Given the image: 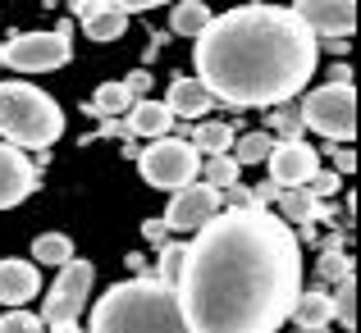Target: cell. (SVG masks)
<instances>
[{
    "label": "cell",
    "mask_w": 361,
    "mask_h": 333,
    "mask_svg": "<svg viewBox=\"0 0 361 333\" xmlns=\"http://www.w3.org/2000/svg\"><path fill=\"white\" fill-rule=\"evenodd\" d=\"M334 165L343 169V174H353V165H357V160H353V151H338V146H334Z\"/></svg>",
    "instance_id": "31"
},
{
    "label": "cell",
    "mask_w": 361,
    "mask_h": 333,
    "mask_svg": "<svg viewBox=\"0 0 361 333\" xmlns=\"http://www.w3.org/2000/svg\"><path fill=\"white\" fill-rule=\"evenodd\" d=\"M0 333H46L42 320L27 315V310H9V315H0Z\"/></svg>",
    "instance_id": "26"
},
{
    "label": "cell",
    "mask_w": 361,
    "mask_h": 333,
    "mask_svg": "<svg viewBox=\"0 0 361 333\" xmlns=\"http://www.w3.org/2000/svg\"><path fill=\"white\" fill-rule=\"evenodd\" d=\"M202 174H206V187H211V192H229V187H238L243 169L233 165V156H211L202 165Z\"/></svg>",
    "instance_id": "23"
},
{
    "label": "cell",
    "mask_w": 361,
    "mask_h": 333,
    "mask_svg": "<svg viewBox=\"0 0 361 333\" xmlns=\"http://www.w3.org/2000/svg\"><path fill=\"white\" fill-rule=\"evenodd\" d=\"M160 106L174 114V119H206V114L215 110V101H211V92H206L197 78H174Z\"/></svg>",
    "instance_id": "14"
},
{
    "label": "cell",
    "mask_w": 361,
    "mask_h": 333,
    "mask_svg": "<svg viewBox=\"0 0 361 333\" xmlns=\"http://www.w3.org/2000/svg\"><path fill=\"white\" fill-rule=\"evenodd\" d=\"M133 110V96L123 82H101L97 96H92V114L97 119H110V114H128Z\"/></svg>",
    "instance_id": "22"
},
{
    "label": "cell",
    "mask_w": 361,
    "mask_h": 333,
    "mask_svg": "<svg viewBox=\"0 0 361 333\" xmlns=\"http://www.w3.org/2000/svg\"><path fill=\"white\" fill-rule=\"evenodd\" d=\"M92 279H97V270H92V260H82V256H73L69 265L60 270V279L51 283V292H46V306H42V329H55V325H78L82 306H87V292H92Z\"/></svg>",
    "instance_id": "8"
},
{
    "label": "cell",
    "mask_w": 361,
    "mask_h": 333,
    "mask_svg": "<svg viewBox=\"0 0 361 333\" xmlns=\"http://www.w3.org/2000/svg\"><path fill=\"white\" fill-rule=\"evenodd\" d=\"M197 73L211 101L229 106H283L311 82L320 42L283 5H238L215 14L192 42Z\"/></svg>",
    "instance_id": "2"
},
{
    "label": "cell",
    "mask_w": 361,
    "mask_h": 333,
    "mask_svg": "<svg viewBox=\"0 0 361 333\" xmlns=\"http://www.w3.org/2000/svg\"><path fill=\"white\" fill-rule=\"evenodd\" d=\"M270 183L279 187V192H298V187H307L311 178L320 174V160H316V146H307V142H279L274 137V151H270Z\"/></svg>",
    "instance_id": "9"
},
{
    "label": "cell",
    "mask_w": 361,
    "mask_h": 333,
    "mask_svg": "<svg viewBox=\"0 0 361 333\" xmlns=\"http://www.w3.org/2000/svg\"><path fill=\"white\" fill-rule=\"evenodd\" d=\"M293 320H298V329H325L329 320H334V297L329 292H302L298 306H293Z\"/></svg>",
    "instance_id": "17"
},
{
    "label": "cell",
    "mask_w": 361,
    "mask_h": 333,
    "mask_svg": "<svg viewBox=\"0 0 361 333\" xmlns=\"http://www.w3.org/2000/svg\"><path fill=\"white\" fill-rule=\"evenodd\" d=\"M64 132V110L32 82H0V137L9 146L46 151Z\"/></svg>",
    "instance_id": "4"
},
{
    "label": "cell",
    "mask_w": 361,
    "mask_h": 333,
    "mask_svg": "<svg viewBox=\"0 0 361 333\" xmlns=\"http://www.w3.org/2000/svg\"><path fill=\"white\" fill-rule=\"evenodd\" d=\"M42 292V274L32 260H0V306L23 310Z\"/></svg>",
    "instance_id": "13"
},
{
    "label": "cell",
    "mask_w": 361,
    "mask_h": 333,
    "mask_svg": "<svg viewBox=\"0 0 361 333\" xmlns=\"http://www.w3.org/2000/svg\"><path fill=\"white\" fill-rule=\"evenodd\" d=\"M220 211H224V196L211 192L206 183H192V187H183V192H174V201H169V211H165L160 224L174 228V233H197V228H206Z\"/></svg>",
    "instance_id": "10"
},
{
    "label": "cell",
    "mask_w": 361,
    "mask_h": 333,
    "mask_svg": "<svg viewBox=\"0 0 361 333\" xmlns=\"http://www.w3.org/2000/svg\"><path fill=\"white\" fill-rule=\"evenodd\" d=\"M307 192L316 196V201H320V196H334V192H338V174H316V178L307 183Z\"/></svg>",
    "instance_id": "28"
},
{
    "label": "cell",
    "mask_w": 361,
    "mask_h": 333,
    "mask_svg": "<svg viewBox=\"0 0 361 333\" xmlns=\"http://www.w3.org/2000/svg\"><path fill=\"white\" fill-rule=\"evenodd\" d=\"M293 14H298L302 27H311L316 42L320 37L343 42V37H353V27H357V5L353 0H298Z\"/></svg>",
    "instance_id": "11"
},
{
    "label": "cell",
    "mask_w": 361,
    "mask_h": 333,
    "mask_svg": "<svg viewBox=\"0 0 361 333\" xmlns=\"http://www.w3.org/2000/svg\"><path fill=\"white\" fill-rule=\"evenodd\" d=\"M274 151V132H243L238 142H233V165H265Z\"/></svg>",
    "instance_id": "21"
},
{
    "label": "cell",
    "mask_w": 361,
    "mask_h": 333,
    "mask_svg": "<svg viewBox=\"0 0 361 333\" xmlns=\"http://www.w3.org/2000/svg\"><path fill=\"white\" fill-rule=\"evenodd\" d=\"M142 233H147V237H156V242H160V237H165V224H156V220H151L147 228H142Z\"/></svg>",
    "instance_id": "32"
},
{
    "label": "cell",
    "mask_w": 361,
    "mask_h": 333,
    "mask_svg": "<svg viewBox=\"0 0 361 333\" xmlns=\"http://www.w3.org/2000/svg\"><path fill=\"white\" fill-rule=\"evenodd\" d=\"M169 128H174V114L160 106V101H133V110H128V132L160 142V137H169Z\"/></svg>",
    "instance_id": "15"
},
{
    "label": "cell",
    "mask_w": 361,
    "mask_h": 333,
    "mask_svg": "<svg viewBox=\"0 0 361 333\" xmlns=\"http://www.w3.org/2000/svg\"><path fill=\"white\" fill-rule=\"evenodd\" d=\"M353 292H357V283H353V279H343V288H338V301H334V315L343 320L348 329L357 325V306H353Z\"/></svg>",
    "instance_id": "27"
},
{
    "label": "cell",
    "mask_w": 361,
    "mask_h": 333,
    "mask_svg": "<svg viewBox=\"0 0 361 333\" xmlns=\"http://www.w3.org/2000/svg\"><path fill=\"white\" fill-rule=\"evenodd\" d=\"M211 18H215V14L202 5V0H183V5H178L174 14H169V27H174L178 37H192V42H197V37H202L206 27H211Z\"/></svg>",
    "instance_id": "18"
},
{
    "label": "cell",
    "mask_w": 361,
    "mask_h": 333,
    "mask_svg": "<svg viewBox=\"0 0 361 333\" xmlns=\"http://www.w3.org/2000/svg\"><path fill=\"white\" fill-rule=\"evenodd\" d=\"M37 187V169L23 151H14L9 142H0V211L18 206Z\"/></svg>",
    "instance_id": "12"
},
{
    "label": "cell",
    "mask_w": 361,
    "mask_h": 333,
    "mask_svg": "<svg viewBox=\"0 0 361 333\" xmlns=\"http://www.w3.org/2000/svg\"><path fill=\"white\" fill-rule=\"evenodd\" d=\"M123 27H128V18L119 14V9H101L97 18H92V23H82V32L92 37V42H115V37H123Z\"/></svg>",
    "instance_id": "24"
},
{
    "label": "cell",
    "mask_w": 361,
    "mask_h": 333,
    "mask_svg": "<svg viewBox=\"0 0 361 333\" xmlns=\"http://www.w3.org/2000/svg\"><path fill=\"white\" fill-rule=\"evenodd\" d=\"M123 87H128V96H137V92H147V87H151V73H142V69H137V73H128V82H123Z\"/></svg>",
    "instance_id": "30"
},
{
    "label": "cell",
    "mask_w": 361,
    "mask_h": 333,
    "mask_svg": "<svg viewBox=\"0 0 361 333\" xmlns=\"http://www.w3.org/2000/svg\"><path fill=\"white\" fill-rule=\"evenodd\" d=\"M46 333H82V325H55V329H46Z\"/></svg>",
    "instance_id": "33"
},
{
    "label": "cell",
    "mask_w": 361,
    "mask_h": 333,
    "mask_svg": "<svg viewBox=\"0 0 361 333\" xmlns=\"http://www.w3.org/2000/svg\"><path fill=\"white\" fill-rule=\"evenodd\" d=\"M73 60V46H69V32L64 27H51V32H18L14 42L0 46V64L18 73H51V69H64Z\"/></svg>",
    "instance_id": "7"
},
{
    "label": "cell",
    "mask_w": 361,
    "mask_h": 333,
    "mask_svg": "<svg viewBox=\"0 0 361 333\" xmlns=\"http://www.w3.org/2000/svg\"><path fill=\"white\" fill-rule=\"evenodd\" d=\"M178 265H183V246H178V242H169L165 251H160V270H156V279L174 288V279H178Z\"/></svg>",
    "instance_id": "25"
},
{
    "label": "cell",
    "mask_w": 361,
    "mask_h": 333,
    "mask_svg": "<svg viewBox=\"0 0 361 333\" xmlns=\"http://www.w3.org/2000/svg\"><path fill=\"white\" fill-rule=\"evenodd\" d=\"M293 333H329V329H293Z\"/></svg>",
    "instance_id": "34"
},
{
    "label": "cell",
    "mask_w": 361,
    "mask_h": 333,
    "mask_svg": "<svg viewBox=\"0 0 361 333\" xmlns=\"http://www.w3.org/2000/svg\"><path fill=\"white\" fill-rule=\"evenodd\" d=\"M302 123H307L311 132H320V137L329 142H353L357 132V92L348 78L338 82H325V87H316L307 101H302Z\"/></svg>",
    "instance_id": "5"
},
{
    "label": "cell",
    "mask_w": 361,
    "mask_h": 333,
    "mask_svg": "<svg viewBox=\"0 0 361 333\" xmlns=\"http://www.w3.org/2000/svg\"><path fill=\"white\" fill-rule=\"evenodd\" d=\"M279 220L283 224H307V220H316L320 215V201L307 192V187H298V192H279Z\"/></svg>",
    "instance_id": "20"
},
{
    "label": "cell",
    "mask_w": 361,
    "mask_h": 333,
    "mask_svg": "<svg viewBox=\"0 0 361 333\" xmlns=\"http://www.w3.org/2000/svg\"><path fill=\"white\" fill-rule=\"evenodd\" d=\"M188 146L197 151V156H229V146H233V128L229 123H215V119H202L192 128V142H188Z\"/></svg>",
    "instance_id": "16"
},
{
    "label": "cell",
    "mask_w": 361,
    "mask_h": 333,
    "mask_svg": "<svg viewBox=\"0 0 361 333\" xmlns=\"http://www.w3.org/2000/svg\"><path fill=\"white\" fill-rule=\"evenodd\" d=\"M73 260V242L64 233H42L32 237V265H55V270H64V265Z\"/></svg>",
    "instance_id": "19"
},
{
    "label": "cell",
    "mask_w": 361,
    "mask_h": 333,
    "mask_svg": "<svg viewBox=\"0 0 361 333\" xmlns=\"http://www.w3.org/2000/svg\"><path fill=\"white\" fill-rule=\"evenodd\" d=\"M101 9H106V0H78V5H73V18H82V23H92V18H97Z\"/></svg>",
    "instance_id": "29"
},
{
    "label": "cell",
    "mask_w": 361,
    "mask_h": 333,
    "mask_svg": "<svg viewBox=\"0 0 361 333\" xmlns=\"http://www.w3.org/2000/svg\"><path fill=\"white\" fill-rule=\"evenodd\" d=\"M137 169H142V178H147V187L183 192V187H192L197 174H202V156H197L183 137H160V142H151V146H142Z\"/></svg>",
    "instance_id": "6"
},
{
    "label": "cell",
    "mask_w": 361,
    "mask_h": 333,
    "mask_svg": "<svg viewBox=\"0 0 361 333\" xmlns=\"http://www.w3.org/2000/svg\"><path fill=\"white\" fill-rule=\"evenodd\" d=\"M174 297L188 333H274L302 297L298 233L270 211L224 206L183 246Z\"/></svg>",
    "instance_id": "1"
},
{
    "label": "cell",
    "mask_w": 361,
    "mask_h": 333,
    "mask_svg": "<svg viewBox=\"0 0 361 333\" xmlns=\"http://www.w3.org/2000/svg\"><path fill=\"white\" fill-rule=\"evenodd\" d=\"M87 333H188V325L174 288L160 283L156 274H137V279L115 283L92 306Z\"/></svg>",
    "instance_id": "3"
}]
</instances>
